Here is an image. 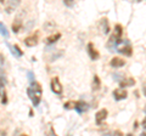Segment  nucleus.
Segmentation results:
<instances>
[{"label":"nucleus","instance_id":"f257e3e1","mask_svg":"<svg viewBox=\"0 0 146 136\" xmlns=\"http://www.w3.org/2000/svg\"><path fill=\"white\" fill-rule=\"evenodd\" d=\"M27 94H28V96L31 98L32 103H33V106L36 107L40 103V100H42V94H43V90H42V85L39 83H32V86L27 89Z\"/></svg>","mask_w":146,"mask_h":136},{"label":"nucleus","instance_id":"f03ea898","mask_svg":"<svg viewBox=\"0 0 146 136\" xmlns=\"http://www.w3.org/2000/svg\"><path fill=\"white\" fill-rule=\"evenodd\" d=\"M50 88H51V91L56 95H61L62 94V84L60 83V79L57 77L51 79V83H50Z\"/></svg>","mask_w":146,"mask_h":136},{"label":"nucleus","instance_id":"7ed1b4c3","mask_svg":"<svg viewBox=\"0 0 146 136\" xmlns=\"http://www.w3.org/2000/svg\"><path fill=\"white\" fill-rule=\"evenodd\" d=\"M88 103L84 102V101H76V102H73V110H74L76 112H78L79 114L80 113H83L85 111H88Z\"/></svg>","mask_w":146,"mask_h":136},{"label":"nucleus","instance_id":"20e7f679","mask_svg":"<svg viewBox=\"0 0 146 136\" xmlns=\"http://www.w3.org/2000/svg\"><path fill=\"white\" fill-rule=\"evenodd\" d=\"M20 4H21L20 0H10V1L5 3V11L7 13H11L12 11H15L16 9L20 6Z\"/></svg>","mask_w":146,"mask_h":136},{"label":"nucleus","instance_id":"39448f33","mask_svg":"<svg viewBox=\"0 0 146 136\" xmlns=\"http://www.w3.org/2000/svg\"><path fill=\"white\" fill-rule=\"evenodd\" d=\"M86 50H88L89 57L91 58V60H93V61H96V60H99L100 55H99V52L96 51V50H95V48H94L93 43H89V44H88V46H86Z\"/></svg>","mask_w":146,"mask_h":136},{"label":"nucleus","instance_id":"423d86ee","mask_svg":"<svg viewBox=\"0 0 146 136\" xmlns=\"http://www.w3.org/2000/svg\"><path fill=\"white\" fill-rule=\"evenodd\" d=\"M127 96H128V92L124 89H116L115 91H113V97H115L116 101L124 100V98H127Z\"/></svg>","mask_w":146,"mask_h":136},{"label":"nucleus","instance_id":"0eeeda50","mask_svg":"<svg viewBox=\"0 0 146 136\" xmlns=\"http://www.w3.org/2000/svg\"><path fill=\"white\" fill-rule=\"evenodd\" d=\"M107 118V111L106 110H101L95 114V119H96V124H101L102 121Z\"/></svg>","mask_w":146,"mask_h":136},{"label":"nucleus","instance_id":"6e6552de","mask_svg":"<svg viewBox=\"0 0 146 136\" xmlns=\"http://www.w3.org/2000/svg\"><path fill=\"white\" fill-rule=\"evenodd\" d=\"M23 42H25V44L27 45V46L33 48V46H35V45L38 44V35H32V37H28V38H26Z\"/></svg>","mask_w":146,"mask_h":136},{"label":"nucleus","instance_id":"1a4fd4ad","mask_svg":"<svg viewBox=\"0 0 146 136\" xmlns=\"http://www.w3.org/2000/svg\"><path fill=\"white\" fill-rule=\"evenodd\" d=\"M117 51L119 52L121 55H124V56H128V57H130L131 55H133V49H131V46H129V45L122 46L121 49H118Z\"/></svg>","mask_w":146,"mask_h":136},{"label":"nucleus","instance_id":"9d476101","mask_svg":"<svg viewBox=\"0 0 146 136\" xmlns=\"http://www.w3.org/2000/svg\"><path fill=\"white\" fill-rule=\"evenodd\" d=\"M110 65H111L112 67H115V68H121L125 65V61L124 60H122V58L119 57H113L111 62H110Z\"/></svg>","mask_w":146,"mask_h":136},{"label":"nucleus","instance_id":"9b49d317","mask_svg":"<svg viewBox=\"0 0 146 136\" xmlns=\"http://www.w3.org/2000/svg\"><path fill=\"white\" fill-rule=\"evenodd\" d=\"M135 84V80L133 78H128V79H122V81H119L121 89H124L127 86H133Z\"/></svg>","mask_w":146,"mask_h":136},{"label":"nucleus","instance_id":"f8f14e48","mask_svg":"<svg viewBox=\"0 0 146 136\" xmlns=\"http://www.w3.org/2000/svg\"><path fill=\"white\" fill-rule=\"evenodd\" d=\"M122 33H123V28L121 24H116L115 26V32H113V37L117 40H122Z\"/></svg>","mask_w":146,"mask_h":136},{"label":"nucleus","instance_id":"ddd939ff","mask_svg":"<svg viewBox=\"0 0 146 136\" xmlns=\"http://www.w3.org/2000/svg\"><path fill=\"white\" fill-rule=\"evenodd\" d=\"M60 38H61V34H60V33L52 34V35H50L49 38H46V43H48L49 45H50V44H55Z\"/></svg>","mask_w":146,"mask_h":136},{"label":"nucleus","instance_id":"4468645a","mask_svg":"<svg viewBox=\"0 0 146 136\" xmlns=\"http://www.w3.org/2000/svg\"><path fill=\"white\" fill-rule=\"evenodd\" d=\"M0 34L3 35V37H5L6 39L10 37V33H9V30H7V28L5 27V24L3 23V22H0Z\"/></svg>","mask_w":146,"mask_h":136},{"label":"nucleus","instance_id":"2eb2a0df","mask_svg":"<svg viewBox=\"0 0 146 136\" xmlns=\"http://www.w3.org/2000/svg\"><path fill=\"white\" fill-rule=\"evenodd\" d=\"M21 27H22V21L16 20L15 23L12 24V32H13V33H18L20 29H21Z\"/></svg>","mask_w":146,"mask_h":136},{"label":"nucleus","instance_id":"dca6fc26","mask_svg":"<svg viewBox=\"0 0 146 136\" xmlns=\"http://www.w3.org/2000/svg\"><path fill=\"white\" fill-rule=\"evenodd\" d=\"M101 26H102L104 33H105V34H108V33H110V27H108L107 18H102V20H101Z\"/></svg>","mask_w":146,"mask_h":136},{"label":"nucleus","instance_id":"f3484780","mask_svg":"<svg viewBox=\"0 0 146 136\" xmlns=\"http://www.w3.org/2000/svg\"><path fill=\"white\" fill-rule=\"evenodd\" d=\"M12 49H13V53H15V56H17V57L23 56V51H22V50L20 49V46H18V45H13Z\"/></svg>","mask_w":146,"mask_h":136},{"label":"nucleus","instance_id":"a211bd4d","mask_svg":"<svg viewBox=\"0 0 146 136\" xmlns=\"http://www.w3.org/2000/svg\"><path fill=\"white\" fill-rule=\"evenodd\" d=\"M100 88V79L98 75H94V90H99Z\"/></svg>","mask_w":146,"mask_h":136},{"label":"nucleus","instance_id":"6ab92c4d","mask_svg":"<svg viewBox=\"0 0 146 136\" xmlns=\"http://www.w3.org/2000/svg\"><path fill=\"white\" fill-rule=\"evenodd\" d=\"M63 4H65L67 7H73L76 5V3L73 1V0H63Z\"/></svg>","mask_w":146,"mask_h":136},{"label":"nucleus","instance_id":"aec40b11","mask_svg":"<svg viewBox=\"0 0 146 136\" xmlns=\"http://www.w3.org/2000/svg\"><path fill=\"white\" fill-rule=\"evenodd\" d=\"M27 75H28V80H29V83L32 84V83H34V74H33V72H27Z\"/></svg>","mask_w":146,"mask_h":136},{"label":"nucleus","instance_id":"412c9836","mask_svg":"<svg viewBox=\"0 0 146 136\" xmlns=\"http://www.w3.org/2000/svg\"><path fill=\"white\" fill-rule=\"evenodd\" d=\"M5 85H6V80H5V78L0 77V88H4Z\"/></svg>","mask_w":146,"mask_h":136},{"label":"nucleus","instance_id":"4be33fe9","mask_svg":"<svg viewBox=\"0 0 146 136\" xmlns=\"http://www.w3.org/2000/svg\"><path fill=\"white\" fill-rule=\"evenodd\" d=\"M61 55H62V52H61V51H58L56 55H52V56H51V60H50V61H55L57 57H61Z\"/></svg>","mask_w":146,"mask_h":136},{"label":"nucleus","instance_id":"5701e85b","mask_svg":"<svg viewBox=\"0 0 146 136\" xmlns=\"http://www.w3.org/2000/svg\"><path fill=\"white\" fill-rule=\"evenodd\" d=\"M3 105H5V103H7V97H6V94H4L3 95Z\"/></svg>","mask_w":146,"mask_h":136},{"label":"nucleus","instance_id":"b1692460","mask_svg":"<svg viewBox=\"0 0 146 136\" xmlns=\"http://www.w3.org/2000/svg\"><path fill=\"white\" fill-rule=\"evenodd\" d=\"M3 63H4V57H3V55H0V68L3 67Z\"/></svg>","mask_w":146,"mask_h":136},{"label":"nucleus","instance_id":"393cba45","mask_svg":"<svg viewBox=\"0 0 146 136\" xmlns=\"http://www.w3.org/2000/svg\"><path fill=\"white\" fill-rule=\"evenodd\" d=\"M115 136H123V134L121 133V131H116V133H115Z\"/></svg>","mask_w":146,"mask_h":136},{"label":"nucleus","instance_id":"a878e982","mask_svg":"<svg viewBox=\"0 0 146 136\" xmlns=\"http://www.w3.org/2000/svg\"><path fill=\"white\" fill-rule=\"evenodd\" d=\"M145 124H146V121H145V119L143 120V128H145Z\"/></svg>","mask_w":146,"mask_h":136},{"label":"nucleus","instance_id":"bb28decb","mask_svg":"<svg viewBox=\"0 0 146 136\" xmlns=\"http://www.w3.org/2000/svg\"><path fill=\"white\" fill-rule=\"evenodd\" d=\"M102 136H112L111 134H105V135H102Z\"/></svg>","mask_w":146,"mask_h":136},{"label":"nucleus","instance_id":"cd10ccee","mask_svg":"<svg viewBox=\"0 0 146 136\" xmlns=\"http://www.w3.org/2000/svg\"><path fill=\"white\" fill-rule=\"evenodd\" d=\"M52 136H57V135H56V134H55V133H54V131H52Z\"/></svg>","mask_w":146,"mask_h":136},{"label":"nucleus","instance_id":"c85d7f7f","mask_svg":"<svg viewBox=\"0 0 146 136\" xmlns=\"http://www.w3.org/2000/svg\"><path fill=\"white\" fill-rule=\"evenodd\" d=\"M141 136H145V131H144V133H143V134H141Z\"/></svg>","mask_w":146,"mask_h":136},{"label":"nucleus","instance_id":"c756f323","mask_svg":"<svg viewBox=\"0 0 146 136\" xmlns=\"http://www.w3.org/2000/svg\"><path fill=\"white\" fill-rule=\"evenodd\" d=\"M127 136H133V135H131V134H128V135H127Z\"/></svg>","mask_w":146,"mask_h":136},{"label":"nucleus","instance_id":"7c9ffc66","mask_svg":"<svg viewBox=\"0 0 146 136\" xmlns=\"http://www.w3.org/2000/svg\"><path fill=\"white\" fill-rule=\"evenodd\" d=\"M0 89H1V88H0ZM0 95H1V90H0Z\"/></svg>","mask_w":146,"mask_h":136},{"label":"nucleus","instance_id":"2f4dec72","mask_svg":"<svg viewBox=\"0 0 146 136\" xmlns=\"http://www.w3.org/2000/svg\"><path fill=\"white\" fill-rule=\"evenodd\" d=\"M22 136H27V135H22Z\"/></svg>","mask_w":146,"mask_h":136}]
</instances>
